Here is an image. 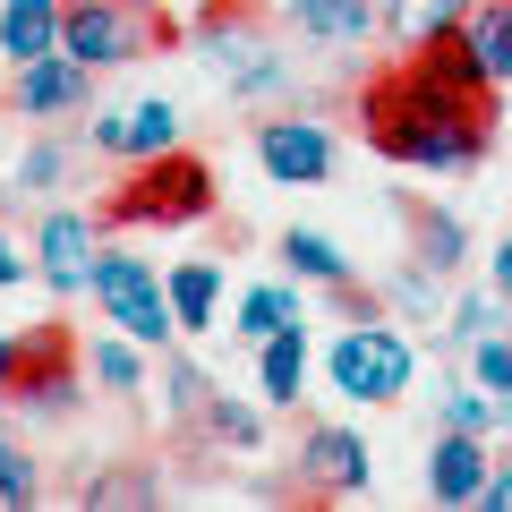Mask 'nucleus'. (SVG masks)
<instances>
[{
    "label": "nucleus",
    "mask_w": 512,
    "mask_h": 512,
    "mask_svg": "<svg viewBox=\"0 0 512 512\" xmlns=\"http://www.w3.org/2000/svg\"><path fill=\"white\" fill-rule=\"evenodd\" d=\"M359 120H367V146L402 171H478L487 163L495 86L461 52V35H436V43H410L359 94Z\"/></svg>",
    "instance_id": "f257e3e1"
},
{
    "label": "nucleus",
    "mask_w": 512,
    "mask_h": 512,
    "mask_svg": "<svg viewBox=\"0 0 512 512\" xmlns=\"http://www.w3.org/2000/svg\"><path fill=\"white\" fill-rule=\"evenodd\" d=\"M94 214H103V231H180V222H205L214 214V163L188 146L146 154V163H128V180Z\"/></svg>",
    "instance_id": "f03ea898"
},
{
    "label": "nucleus",
    "mask_w": 512,
    "mask_h": 512,
    "mask_svg": "<svg viewBox=\"0 0 512 512\" xmlns=\"http://www.w3.org/2000/svg\"><path fill=\"white\" fill-rule=\"evenodd\" d=\"M325 376L350 402H402L410 376H419V342H410L402 325H384V316H350L325 342Z\"/></svg>",
    "instance_id": "7ed1b4c3"
},
{
    "label": "nucleus",
    "mask_w": 512,
    "mask_h": 512,
    "mask_svg": "<svg viewBox=\"0 0 512 512\" xmlns=\"http://www.w3.org/2000/svg\"><path fill=\"white\" fill-rule=\"evenodd\" d=\"M94 308H103V325H120L128 342H146V350H163L171 333H180V316H171V282L154 274L146 256H128V248L94 256Z\"/></svg>",
    "instance_id": "20e7f679"
},
{
    "label": "nucleus",
    "mask_w": 512,
    "mask_h": 512,
    "mask_svg": "<svg viewBox=\"0 0 512 512\" xmlns=\"http://www.w3.org/2000/svg\"><path fill=\"white\" fill-rule=\"evenodd\" d=\"M163 26L146 18V0H69L60 9V52H77L86 69H120L137 60Z\"/></svg>",
    "instance_id": "39448f33"
},
{
    "label": "nucleus",
    "mask_w": 512,
    "mask_h": 512,
    "mask_svg": "<svg viewBox=\"0 0 512 512\" xmlns=\"http://www.w3.org/2000/svg\"><path fill=\"white\" fill-rule=\"evenodd\" d=\"M77 384H86L77 342L60 325H35L18 342V384H9V402H18L26 419H69V410H77Z\"/></svg>",
    "instance_id": "423d86ee"
},
{
    "label": "nucleus",
    "mask_w": 512,
    "mask_h": 512,
    "mask_svg": "<svg viewBox=\"0 0 512 512\" xmlns=\"http://www.w3.org/2000/svg\"><path fill=\"white\" fill-rule=\"evenodd\" d=\"M94 256H103V214H77V205H52L35 222V274L52 299L94 291Z\"/></svg>",
    "instance_id": "0eeeda50"
},
{
    "label": "nucleus",
    "mask_w": 512,
    "mask_h": 512,
    "mask_svg": "<svg viewBox=\"0 0 512 512\" xmlns=\"http://www.w3.org/2000/svg\"><path fill=\"white\" fill-rule=\"evenodd\" d=\"M256 163H265V180L274 188H316L342 171V146H333L325 120H256Z\"/></svg>",
    "instance_id": "6e6552de"
},
{
    "label": "nucleus",
    "mask_w": 512,
    "mask_h": 512,
    "mask_svg": "<svg viewBox=\"0 0 512 512\" xmlns=\"http://www.w3.org/2000/svg\"><path fill=\"white\" fill-rule=\"evenodd\" d=\"M86 146H94V154H120V163L171 154V146H180V103H163V94H137V103H120V111H94Z\"/></svg>",
    "instance_id": "1a4fd4ad"
},
{
    "label": "nucleus",
    "mask_w": 512,
    "mask_h": 512,
    "mask_svg": "<svg viewBox=\"0 0 512 512\" xmlns=\"http://www.w3.org/2000/svg\"><path fill=\"white\" fill-rule=\"evenodd\" d=\"M9 103H18V120H69L94 103V69L77 52H43L26 69H9Z\"/></svg>",
    "instance_id": "9d476101"
},
{
    "label": "nucleus",
    "mask_w": 512,
    "mask_h": 512,
    "mask_svg": "<svg viewBox=\"0 0 512 512\" xmlns=\"http://www.w3.org/2000/svg\"><path fill=\"white\" fill-rule=\"evenodd\" d=\"M367 436L359 427H308V444H299V487L308 495H367Z\"/></svg>",
    "instance_id": "9b49d317"
},
{
    "label": "nucleus",
    "mask_w": 512,
    "mask_h": 512,
    "mask_svg": "<svg viewBox=\"0 0 512 512\" xmlns=\"http://www.w3.org/2000/svg\"><path fill=\"white\" fill-rule=\"evenodd\" d=\"M495 436H461V427H436V444H427V495L436 504H478L495 478Z\"/></svg>",
    "instance_id": "f8f14e48"
},
{
    "label": "nucleus",
    "mask_w": 512,
    "mask_h": 512,
    "mask_svg": "<svg viewBox=\"0 0 512 512\" xmlns=\"http://www.w3.org/2000/svg\"><path fill=\"white\" fill-rule=\"evenodd\" d=\"M282 18H291V35H299V43H325V52H359V43L384 26V9H376V0H291Z\"/></svg>",
    "instance_id": "ddd939ff"
},
{
    "label": "nucleus",
    "mask_w": 512,
    "mask_h": 512,
    "mask_svg": "<svg viewBox=\"0 0 512 512\" xmlns=\"http://www.w3.org/2000/svg\"><path fill=\"white\" fill-rule=\"evenodd\" d=\"M60 9L69 0H0V60L26 69V60L60 52Z\"/></svg>",
    "instance_id": "4468645a"
},
{
    "label": "nucleus",
    "mask_w": 512,
    "mask_h": 512,
    "mask_svg": "<svg viewBox=\"0 0 512 512\" xmlns=\"http://www.w3.org/2000/svg\"><path fill=\"white\" fill-rule=\"evenodd\" d=\"M461 52L478 60L487 86H512V0H478L461 18Z\"/></svg>",
    "instance_id": "2eb2a0df"
},
{
    "label": "nucleus",
    "mask_w": 512,
    "mask_h": 512,
    "mask_svg": "<svg viewBox=\"0 0 512 512\" xmlns=\"http://www.w3.org/2000/svg\"><path fill=\"white\" fill-rule=\"evenodd\" d=\"M163 282H171V316H180V333H214V316H222V265H214V256H180Z\"/></svg>",
    "instance_id": "dca6fc26"
},
{
    "label": "nucleus",
    "mask_w": 512,
    "mask_h": 512,
    "mask_svg": "<svg viewBox=\"0 0 512 512\" xmlns=\"http://www.w3.org/2000/svg\"><path fill=\"white\" fill-rule=\"evenodd\" d=\"M299 384H308V325L274 333V342H256V393H265V402L291 410V402H299Z\"/></svg>",
    "instance_id": "f3484780"
},
{
    "label": "nucleus",
    "mask_w": 512,
    "mask_h": 512,
    "mask_svg": "<svg viewBox=\"0 0 512 512\" xmlns=\"http://www.w3.org/2000/svg\"><path fill=\"white\" fill-rule=\"evenodd\" d=\"M470 9H478V0H384V35H393V52H410V43L461 35Z\"/></svg>",
    "instance_id": "a211bd4d"
},
{
    "label": "nucleus",
    "mask_w": 512,
    "mask_h": 512,
    "mask_svg": "<svg viewBox=\"0 0 512 512\" xmlns=\"http://www.w3.org/2000/svg\"><path fill=\"white\" fill-rule=\"evenodd\" d=\"M308 325V299H299V274L291 282H256L248 299H239V342H274V333Z\"/></svg>",
    "instance_id": "6ab92c4d"
},
{
    "label": "nucleus",
    "mask_w": 512,
    "mask_h": 512,
    "mask_svg": "<svg viewBox=\"0 0 512 512\" xmlns=\"http://www.w3.org/2000/svg\"><path fill=\"white\" fill-rule=\"evenodd\" d=\"M282 256H291L299 282H325V291H350V282H359V265H350L325 231H282Z\"/></svg>",
    "instance_id": "aec40b11"
},
{
    "label": "nucleus",
    "mask_w": 512,
    "mask_h": 512,
    "mask_svg": "<svg viewBox=\"0 0 512 512\" xmlns=\"http://www.w3.org/2000/svg\"><path fill=\"white\" fill-rule=\"evenodd\" d=\"M146 342H128V333H111V342H86V376L103 384V393H146V359H137Z\"/></svg>",
    "instance_id": "412c9836"
},
{
    "label": "nucleus",
    "mask_w": 512,
    "mask_h": 512,
    "mask_svg": "<svg viewBox=\"0 0 512 512\" xmlns=\"http://www.w3.org/2000/svg\"><path fill=\"white\" fill-rule=\"evenodd\" d=\"M504 410H512V402H495L487 384H453V393L436 402V427H461V436H495V427H504Z\"/></svg>",
    "instance_id": "4be33fe9"
},
{
    "label": "nucleus",
    "mask_w": 512,
    "mask_h": 512,
    "mask_svg": "<svg viewBox=\"0 0 512 512\" xmlns=\"http://www.w3.org/2000/svg\"><path fill=\"white\" fill-rule=\"evenodd\" d=\"M410 256H419L427 274H453L461 256H470V231H461L453 214H419V231H410Z\"/></svg>",
    "instance_id": "5701e85b"
},
{
    "label": "nucleus",
    "mask_w": 512,
    "mask_h": 512,
    "mask_svg": "<svg viewBox=\"0 0 512 512\" xmlns=\"http://www.w3.org/2000/svg\"><path fill=\"white\" fill-rule=\"evenodd\" d=\"M461 359H470V384H487L495 402H512V325H487Z\"/></svg>",
    "instance_id": "b1692460"
},
{
    "label": "nucleus",
    "mask_w": 512,
    "mask_h": 512,
    "mask_svg": "<svg viewBox=\"0 0 512 512\" xmlns=\"http://www.w3.org/2000/svg\"><path fill=\"white\" fill-rule=\"evenodd\" d=\"M205 436H214V444H239V453H256V444H265V419H256L248 402H231V393H214V402H205Z\"/></svg>",
    "instance_id": "393cba45"
},
{
    "label": "nucleus",
    "mask_w": 512,
    "mask_h": 512,
    "mask_svg": "<svg viewBox=\"0 0 512 512\" xmlns=\"http://www.w3.org/2000/svg\"><path fill=\"white\" fill-rule=\"evenodd\" d=\"M487 325H512V308H504L495 291H470V299H453V316H444V342H453V350H470Z\"/></svg>",
    "instance_id": "a878e982"
},
{
    "label": "nucleus",
    "mask_w": 512,
    "mask_h": 512,
    "mask_svg": "<svg viewBox=\"0 0 512 512\" xmlns=\"http://www.w3.org/2000/svg\"><path fill=\"white\" fill-rule=\"evenodd\" d=\"M35 495H43V470H35V453H26L18 436H0V512L35 504Z\"/></svg>",
    "instance_id": "bb28decb"
},
{
    "label": "nucleus",
    "mask_w": 512,
    "mask_h": 512,
    "mask_svg": "<svg viewBox=\"0 0 512 512\" xmlns=\"http://www.w3.org/2000/svg\"><path fill=\"white\" fill-rule=\"evenodd\" d=\"M205 402H214V376L188 367V359H171L163 367V410H171V419H205Z\"/></svg>",
    "instance_id": "cd10ccee"
},
{
    "label": "nucleus",
    "mask_w": 512,
    "mask_h": 512,
    "mask_svg": "<svg viewBox=\"0 0 512 512\" xmlns=\"http://www.w3.org/2000/svg\"><path fill=\"white\" fill-rule=\"evenodd\" d=\"M60 180H69V146H52V137L26 146L18 171H9V188H26V197H43V188H60Z\"/></svg>",
    "instance_id": "c85d7f7f"
},
{
    "label": "nucleus",
    "mask_w": 512,
    "mask_h": 512,
    "mask_svg": "<svg viewBox=\"0 0 512 512\" xmlns=\"http://www.w3.org/2000/svg\"><path fill=\"white\" fill-rule=\"evenodd\" d=\"M86 504H154V478L146 470H111V478H86Z\"/></svg>",
    "instance_id": "c756f323"
},
{
    "label": "nucleus",
    "mask_w": 512,
    "mask_h": 512,
    "mask_svg": "<svg viewBox=\"0 0 512 512\" xmlns=\"http://www.w3.org/2000/svg\"><path fill=\"white\" fill-rule=\"evenodd\" d=\"M393 299H402V308H410V316H436V299H444V274H427L419 256H410L402 274H393Z\"/></svg>",
    "instance_id": "7c9ffc66"
},
{
    "label": "nucleus",
    "mask_w": 512,
    "mask_h": 512,
    "mask_svg": "<svg viewBox=\"0 0 512 512\" xmlns=\"http://www.w3.org/2000/svg\"><path fill=\"white\" fill-rule=\"evenodd\" d=\"M26 274H35V256H26V248H18L9 231H0V291H18Z\"/></svg>",
    "instance_id": "2f4dec72"
},
{
    "label": "nucleus",
    "mask_w": 512,
    "mask_h": 512,
    "mask_svg": "<svg viewBox=\"0 0 512 512\" xmlns=\"http://www.w3.org/2000/svg\"><path fill=\"white\" fill-rule=\"evenodd\" d=\"M487 291H495V299H504V308H512V231L495 239V265H487Z\"/></svg>",
    "instance_id": "473e14b6"
},
{
    "label": "nucleus",
    "mask_w": 512,
    "mask_h": 512,
    "mask_svg": "<svg viewBox=\"0 0 512 512\" xmlns=\"http://www.w3.org/2000/svg\"><path fill=\"white\" fill-rule=\"evenodd\" d=\"M487 512H512V461H495V478H487V495H478Z\"/></svg>",
    "instance_id": "72a5a7b5"
},
{
    "label": "nucleus",
    "mask_w": 512,
    "mask_h": 512,
    "mask_svg": "<svg viewBox=\"0 0 512 512\" xmlns=\"http://www.w3.org/2000/svg\"><path fill=\"white\" fill-rule=\"evenodd\" d=\"M9 384H18V333H0V402H9Z\"/></svg>",
    "instance_id": "f704fd0d"
}]
</instances>
